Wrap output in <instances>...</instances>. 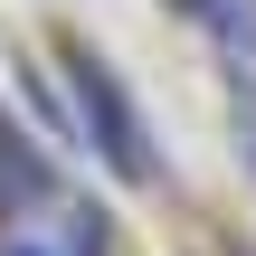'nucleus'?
Instances as JSON below:
<instances>
[{
	"label": "nucleus",
	"instance_id": "f257e3e1",
	"mask_svg": "<svg viewBox=\"0 0 256 256\" xmlns=\"http://www.w3.org/2000/svg\"><path fill=\"white\" fill-rule=\"evenodd\" d=\"M66 95H76V133H86L124 180H152V171H162V162H152V133H142V114H133V95L114 86L104 57H66Z\"/></svg>",
	"mask_w": 256,
	"mask_h": 256
},
{
	"label": "nucleus",
	"instance_id": "f03ea898",
	"mask_svg": "<svg viewBox=\"0 0 256 256\" xmlns=\"http://www.w3.org/2000/svg\"><path fill=\"white\" fill-rule=\"evenodd\" d=\"M190 19L228 48V66H238V86H256V0H190Z\"/></svg>",
	"mask_w": 256,
	"mask_h": 256
},
{
	"label": "nucleus",
	"instance_id": "7ed1b4c3",
	"mask_svg": "<svg viewBox=\"0 0 256 256\" xmlns=\"http://www.w3.org/2000/svg\"><path fill=\"white\" fill-rule=\"evenodd\" d=\"M28 200H48V152H38L28 133H10V124H0V218H10V209H28Z\"/></svg>",
	"mask_w": 256,
	"mask_h": 256
},
{
	"label": "nucleus",
	"instance_id": "20e7f679",
	"mask_svg": "<svg viewBox=\"0 0 256 256\" xmlns=\"http://www.w3.org/2000/svg\"><path fill=\"white\" fill-rule=\"evenodd\" d=\"M238 162L256 171V86H238Z\"/></svg>",
	"mask_w": 256,
	"mask_h": 256
}]
</instances>
